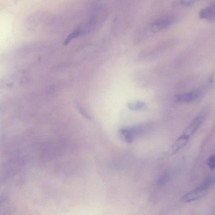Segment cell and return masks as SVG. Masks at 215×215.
I'll return each mask as SVG.
<instances>
[{
    "mask_svg": "<svg viewBox=\"0 0 215 215\" xmlns=\"http://www.w3.org/2000/svg\"><path fill=\"white\" fill-rule=\"evenodd\" d=\"M208 190L200 186L199 188L189 192L181 198L183 202H190L195 201L205 196L208 193Z\"/></svg>",
    "mask_w": 215,
    "mask_h": 215,
    "instance_id": "obj_3",
    "label": "cell"
},
{
    "mask_svg": "<svg viewBox=\"0 0 215 215\" xmlns=\"http://www.w3.org/2000/svg\"><path fill=\"white\" fill-rule=\"evenodd\" d=\"M127 106L129 110L131 111H141L146 109V104L142 101H136L129 102Z\"/></svg>",
    "mask_w": 215,
    "mask_h": 215,
    "instance_id": "obj_8",
    "label": "cell"
},
{
    "mask_svg": "<svg viewBox=\"0 0 215 215\" xmlns=\"http://www.w3.org/2000/svg\"><path fill=\"white\" fill-rule=\"evenodd\" d=\"M200 17L209 20H213L215 18L214 4H211L206 8L201 10L200 13Z\"/></svg>",
    "mask_w": 215,
    "mask_h": 215,
    "instance_id": "obj_7",
    "label": "cell"
},
{
    "mask_svg": "<svg viewBox=\"0 0 215 215\" xmlns=\"http://www.w3.org/2000/svg\"><path fill=\"white\" fill-rule=\"evenodd\" d=\"M214 184V178L213 177H209L205 179L204 181L201 185L202 187H203L207 190H209L212 187Z\"/></svg>",
    "mask_w": 215,
    "mask_h": 215,
    "instance_id": "obj_9",
    "label": "cell"
},
{
    "mask_svg": "<svg viewBox=\"0 0 215 215\" xmlns=\"http://www.w3.org/2000/svg\"><path fill=\"white\" fill-rule=\"evenodd\" d=\"M189 139L190 138L182 134V135L179 137L176 140L175 142L171 146L168 152L169 154L170 155H173L177 153L187 144L189 141Z\"/></svg>",
    "mask_w": 215,
    "mask_h": 215,
    "instance_id": "obj_6",
    "label": "cell"
},
{
    "mask_svg": "<svg viewBox=\"0 0 215 215\" xmlns=\"http://www.w3.org/2000/svg\"><path fill=\"white\" fill-rule=\"evenodd\" d=\"M149 124H138L122 128L120 130V135L125 142L131 143L138 138L146 133L150 129Z\"/></svg>",
    "mask_w": 215,
    "mask_h": 215,
    "instance_id": "obj_1",
    "label": "cell"
},
{
    "mask_svg": "<svg viewBox=\"0 0 215 215\" xmlns=\"http://www.w3.org/2000/svg\"><path fill=\"white\" fill-rule=\"evenodd\" d=\"M200 94L199 90H195L187 93L174 95L173 100L174 102L179 103H190L198 99Z\"/></svg>",
    "mask_w": 215,
    "mask_h": 215,
    "instance_id": "obj_4",
    "label": "cell"
},
{
    "mask_svg": "<svg viewBox=\"0 0 215 215\" xmlns=\"http://www.w3.org/2000/svg\"><path fill=\"white\" fill-rule=\"evenodd\" d=\"M172 23V20L170 19H161L157 20L150 25V30L153 33L162 30L169 27Z\"/></svg>",
    "mask_w": 215,
    "mask_h": 215,
    "instance_id": "obj_5",
    "label": "cell"
},
{
    "mask_svg": "<svg viewBox=\"0 0 215 215\" xmlns=\"http://www.w3.org/2000/svg\"><path fill=\"white\" fill-rule=\"evenodd\" d=\"M209 109L205 108L185 130L183 134L190 138L198 130L208 115Z\"/></svg>",
    "mask_w": 215,
    "mask_h": 215,
    "instance_id": "obj_2",
    "label": "cell"
},
{
    "mask_svg": "<svg viewBox=\"0 0 215 215\" xmlns=\"http://www.w3.org/2000/svg\"><path fill=\"white\" fill-rule=\"evenodd\" d=\"M207 165L211 169H214L215 166V158L214 155L210 156L207 161Z\"/></svg>",
    "mask_w": 215,
    "mask_h": 215,
    "instance_id": "obj_13",
    "label": "cell"
},
{
    "mask_svg": "<svg viewBox=\"0 0 215 215\" xmlns=\"http://www.w3.org/2000/svg\"><path fill=\"white\" fill-rule=\"evenodd\" d=\"M80 34V30H78L73 31V33H71L66 39L64 42H63V45H67L68 44L70 43V41H72V40L79 36Z\"/></svg>",
    "mask_w": 215,
    "mask_h": 215,
    "instance_id": "obj_10",
    "label": "cell"
},
{
    "mask_svg": "<svg viewBox=\"0 0 215 215\" xmlns=\"http://www.w3.org/2000/svg\"><path fill=\"white\" fill-rule=\"evenodd\" d=\"M76 107L77 109L78 110L80 111V113H81L83 116H84V117L87 119L88 120H91V116H90L88 114L87 112L85 111V110L80 106V104L77 103L76 104Z\"/></svg>",
    "mask_w": 215,
    "mask_h": 215,
    "instance_id": "obj_12",
    "label": "cell"
},
{
    "mask_svg": "<svg viewBox=\"0 0 215 215\" xmlns=\"http://www.w3.org/2000/svg\"><path fill=\"white\" fill-rule=\"evenodd\" d=\"M170 175L168 174H165L160 176L157 180V184L159 186L164 185L170 179Z\"/></svg>",
    "mask_w": 215,
    "mask_h": 215,
    "instance_id": "obj_11",
    "label": "cell"
}]
</instances>
